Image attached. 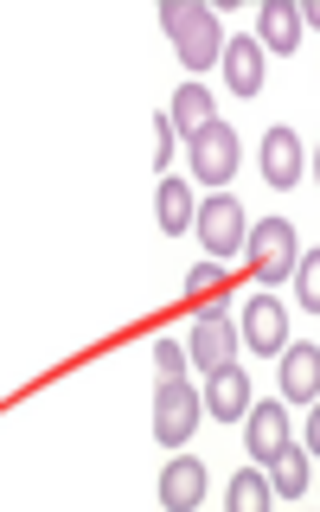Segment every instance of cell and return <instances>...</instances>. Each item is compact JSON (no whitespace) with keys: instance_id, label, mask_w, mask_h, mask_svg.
I'll return each mask as SVG.
<instances>
[{"instance_id":"cell-1","label":"cell","mask_w":320,"mask_h":512,"mask_svg":"<svg viewBox=\"0 0 320 512\" xmlns=\"http://www.w3.org/2000/svg\"><path fill=\"white\" fill-rule=\"evenodd\" d=\"M160 32L173 39V52H180L186 71H212V64H224V45H231L205 0H167V7H160Z\"/></svg>"},{"instance_id":"cell-2","label":"cell","mask_w":320,"mask_h":512,"mask_svg":"<svg viewBox=\"0 0 320 512\" xmlns=\"http://www.w3.org/2000/svg\"><path fill=\"white\" fill-rule=\"evenodd\" d=\"M244 263L256 269V282H263V288L288 282V276L301 269V237H295V224H288V218H263V224H250Z\"/></svg>"},{"instance_id":"cell-3","label":"cell","mask_w":320,"mask_h":512,"mask_svg":"<svg viewBox=\"0 0 320 512\" xmlns=\"http://www.w3.org/2000/svg\"><path fill=\"white\" fill-rule=\"evenodd\" d=\"M199 416H205V391H192L186 378H160V391H154V442L160 448H186Z\"/></svg>"},{"instance_id":"cell-4","label":"cell","mask_w":320,"mask_h":512,"mask_svg":"<svg viewBox=\"0 0 320 512\" xmlns=\"http://www.w3.org/2000/svg\"><path fill=\"white\" fill-rule=\"evenodd\" d=\"M192 231H199V244H205L212 263H231V256H244V244H250V218L231 192H212V199L199 205V224H192Z\"/></svg>"},{"instance_id":"cell-5","label":"cell","mask_w":320,"mask_h":512,"mask_svg":"<svg viewBox=\"0 0 320 512\" xmlns=\"http://www.w3.org/2000/svg\"><path fill=\"white\" fill-rule=\"evenodd\" d=\"M186 160H192V180H199V186L224 192V186H231V173H237V128L231 122H212L205 135L186 141Z\"/></svg>"},{"instance_id":"cell-6","label":"cell","mask_w":320,"mask_h":512,"mask_svg":"<svg viewBox=\"0 0 320 512\" xmlns=\"http://www.w3.org/2000/svg\"><path fill=\"white\" fill-rule=\"evenodd\" d=\"M237 308H244L237 333H244V340H250L256 352H263V359L288 346V308L276 301V288H256V295H250V301H237Z\"/></svg>"},{"instance_id":"cell-7","label":"cell","mask_w":320,"mask_h":512,"mask_svg":"<svg viewBox=\"0 0 320 512\" xmlns=\"http://www.w3.org/2000/svg\"><path fill=\"white\" fill-rule=\"evenodd\" d=\"M186 352H192V365H205V378H212L224 365H237V327L218 308H205L192 320V333H186Z\"/></svg>"},{"instance_id":"cell-8","label":"cell","mask_w":320,"mask_h":512,"mask_svg":"<svg viewBox=\"0 0 320 512\" xmlns=\"http://www.w3.org/2000/svg\"><path fill=\"white\" fill-rule=\"evenodd\" d=\"M301 173H308V154H301V135L288 122H276L263 135V180L276 186V192H288V186H301Z\"/></svg>"},{"instance_id":"cell-9","label":"cell","mask_w":320,"mask_h":512,"mask_svg":"<svg viewBox=\"0 0 320 512\" xmlns=\"http://www.w3.org/2000/svg\"><path fill=\"white\" fill-rule=\"evenodd\" d=\"M205 487H212V474H205V461H167V474H160V512H199Z\"/></svg>"},{"instance_id":"cell-10","label":"cell","mask_w":320,"mask_h":512,"mask_svg":"<svg viewBox=\"0 0 320 512\" xmlns=\"http://www.w3.org/2000/svg\"><path fill=\"white\" fill-rule=\"evenodd\" d=\"M288 442H295V436H288V410H282V404H250V416H244V448H250V461H276Z\"/></svg>"},{"instance_id":"cell-11","label":"cell","mask_w":320,"mask_h":512,"mask_svg":"<svg viewBox=\"0 0 320 512\" xmlns=\"http://www.w3.org/2000/svg\"><path fill=\"white\" fill-rule=\"evenodd\" d=\"M205 416H218V423L250 416V372L244 365H224V372L205 378Z\"/></svg>"},{"instance_id":"cell-12","label":"cell","mask_w":320,"mask_h":512,"mask_svg":"<svg viewBox=\"0 0 320 512\" xmlns=\"http://www.w3.org/2000/svg\"><path fill=\"white\" fill-rule=\"evenodd\" d=\"M282 397H295V404H320V346H282Z\"/></svg>"},{"instance_id":"cell-13","label":"cell","mask_w":320,"mask_h":512,"mask_svg":"<svg viewBox=\"0 0 320 512\" xmlns=\"http://www.w3.org/2000/svg\"><path fill=\"white\" fill-rule=\"evenodd\" d=\"M256 45H269V58H288L301 45V7L295 0H269L256 20Z\"/></svg>"},{"instance_id":"cell-14","label":"cell","mask_w":320,"mask_h":512,"mask_svg":"<svg viewBox=\"0 0 320 512\" xmlns=\"http://www.w3.org/2000/svg\"><path fill=\"white\" fill-rule=\"evenodd\" d=\"M167 122H173V135H205V128L218 122V109H212V90L205 84H186V90H173V103H167Z\"/></svg>"},{"instance_id":"cell-15","label":"cell","mask_w":320,"mask_h":512,"mask_svg":"<svg viewBox=\"0 0 320 512\" xmlns=\"http://www.w3.org/2000/svg\"><path fill=\"white\" fill-rule=\"evenodd\" d=\"M263 45H256V39H231V45H224V84H231L237 96H256V90H263Z\"/></svg>"},{"instance_id":"cell-16","label":"cell","mask_w":320,"mask_h":512,"mask_svg":"<svg viewBox=\"0 0 320 512\" xmlns=\"http://www.w3.org/2000/svg\"><path fill=\"white\" fill-rule=\"evenodd\" d=\"M154 218H160V231L167 237H180L186 224H199V205H192V186L186 180H160V192H154Z\"/></svg>"},{"instance_id":"cell-17","label":"cell","mask_w":320,"mask_h":512,"mask_svg":"<svg viewBox=\"0 0 320 512\" xmlns=\"http://www.w3.org/2000/svg\"><path fill=\"white\" fill-rule=\"evenodd\" d=\"M269 487L282 493V500H301L308 493V448L301 442H288L276 461H269Z\"/></svg>"},{"instance_id":"cell-18","label":"cell","mask_w":320,"mask_h":512,"mask_svg":"<svg viewBox=\"0 0 320 512\" xmlns=\"http://www.w3.org/2000/svg\"><path fill=\"white\" fill-rule=\"evenodd\" d=\"M269 500H276V487H269V474H256V468H237L231 487H224V506L231 512H269Z\"/></svg>"},{"instance_id":"cell-19","label":"cell","mask_w":320,"mask_h":512,"mask_svg":"<svg viewBox=\"0 0 320 512\" xmlns=\"http://www.w3.org/2000/svg\"><path fill=\"white\" fill-rule=\"evenodd\" d=\"M186 295L192 301H212V295L224 301V263H212V256H205V263H192L186 269Z\"/></svg>"},{"instance_id":"cell-20","label":"cell","mask_w":320,"mask_h":512,"mask_svg":"<svg viewBox=\"0 0 320 512\" xmlns=\"http://www.w3.org/2000/svg\"><path fill=\"white\" fill-rule=\"evenodd\" d=\"M148 359H154V372H160V378H186V359H192V352H186L180 340H154V346H148Z\"/></svg>"},{"instance_id":"cell-21","label":"cell","mask_w":320,"mask_h":512,"mask_svg":"<svg viewBox=\"0 0 320 512\" xmlns=\"http://www.w3.org/2000/svg\"><path fill=\"white\" fill-rule=\"evenodd\" d=\"M295 295H301V308L320 314V250L314 256H301V269H295Z\"/></svg>"},{"instance_id":"cell-22","label":"cell","mask_w":320,"mask_h":512,"mask_svg":"<svg viewBox=\"0 0 320 512\" xmlns=\"http://www.w3.org/2000/svg\"><path fill=\"white\" fill-rule=\"evenodd\" d=\"M173 148H180V135H173L167 109H154V167H160V180H167V160H173Z\"/></svg>"},{"instance_id":"cell-23","label":"cell","mask_w":320,"mask_h":512,"mask_svg":"<svg viewBox=\"0 0 320 512\" xmlns=\"http://www.w3.org/2000/svg\"><path fill=\"white\" fill-rule=\"evenodd\" d=\"M301 448H308V455H320V404L308 410V442H301Z\"/></svg>"},{"instance_id":"cell-24","label":"cell","mask_w":320,"mask_h":512,"mask_svg":"<svg viewBox=\"0 0 320 512\" xmlns=\"http://www.w3.org/2000/svg\"><path fill=\"white\" fill-rule=\"evenodd\" d=\"M301 26H320V0H308V7H301Z\"/></svg>"},{"instance_id":"cell-25","label":"cell","mask_w":320,"mask_h":512,"mask_svg":"<svg viewBox=\"0 0 320 512\" xmlns=\"http://www.w3.org/2000/svg\"><path fill=\"white\" fill-rule=\"evenodd\" d=\"M314 180H320V154H314Z\"/></svg>"}]
</instances>
